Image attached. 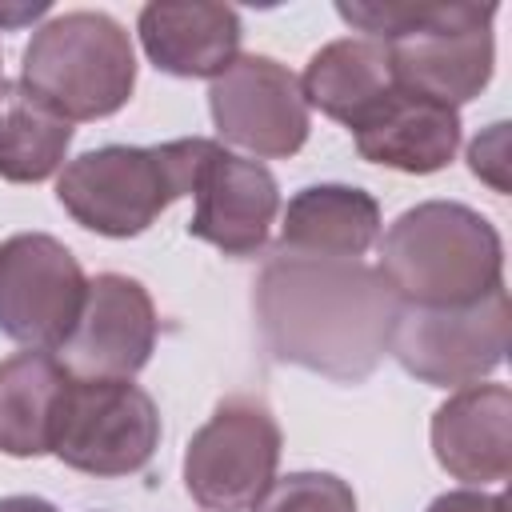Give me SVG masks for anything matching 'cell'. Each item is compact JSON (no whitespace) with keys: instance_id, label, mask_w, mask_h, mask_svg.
<instances>
[{"instance_id":"6da1fadb","label":"cell","mask_w":512,"mask_h":512,"mask_svg":"<svg viewBox=\"0 0 512 512\" xmlns=\"http://www.w3.org/2000/svg\"><path fill=\"white\" fill-rule=\"evenodd\" d=\"M400 300L360 260L276 252L252 284V312L268 352L284 364L360 384L388 352Z\"/></svg>"},{"instance_id":"7a4b0ae2","label":"cell","mask_w":512,"mask_h":512,"mask_svg":"<svg viewBox=\"0 0 512 512\" xmlns=\"http://www.w3.org/2000/svg\"><path fill=\"white\" fill-rule=\"evenodd\" d=\"M340 20L380 40L400 88L460 108L476 100L496 64V4L468 0H340Z\"/></svg>"},{"instance_id":"3957f363","label":"cell","mask_w":512,"mask_h":512,"mask_svg":"<svg viewBox=\"0 0 512 512\" xmlns=\"http://www.w3.org/2000/svg\"><path fill=\"white\" fill-rule=\"evenodd\" d=\"M376 272L400 304L460 308L504 284V240L484 212L424 200L384 228Z\"/></svg>"},{"instance_id":"277c9868","label":"cell","mask_w":512,"mask_h":512,"mask_svg":"<svg viewBox=\"0 0 512 512\" xmlns=\"http://www.w3.org/2000/svg\"><path fill=\"white\" fill-rule=\"evenodd\" d=\"M212 148L216 140L208 136L88 148L56 176V200L80 228L96 236H140L156 224L164 208L196 192Z\"/></svg>"},{"instance_id":"5b68a950","label":"cell","mask_w":512,"mask_h":512,"mask_svg":"<svg viewBox=\"0 0 512 512\" xmlns=\"http://www.w3.org/2000/svg\"><path fill=\"white\" fill-rule=\"evenodd\" d=\"M20 84L68 124L120 112L136 88V48L108 12L48 16L20 56Z\"/></svg>"},{"instance_id":"8992f818","label":"cell","mask_w":512,"mask_h":512,"mask_svg":"<svg viewBox=\"0 0 512 512\" xmlns=\"http://www.w3.org/2000/svg\"><path fill=\"white\" fill-rule=\"evenodd\" d=\"M508 288L460 308L400 304L388 328V356L432 388H468L492 376L508 356Z\"/></svg>"},{"instance_id":"52a82bcc","label":"cell","mask_w":512,"mask_h":512,"mask_svg":"<svg viewBox=\"0 0 512 512\" xmlns=\"http://www.w3.org/2000/svg\"><path fill=\"white\" fill-rule=\"evenodd\" d=\"M160 444L156 400L132 380H76L68 376L48 452L88 476H132Z\"/></svg>"},{"instance_id":"ba28073f","label":"cell","mask_w":512,"mask_h":512,"mask_svg":"<svg viewBox=\"0 0 512 512\" xmlns=\"http://www.w3.org/2000/svg\"><path fill=\"white\" fill-rule=\"evenodd\" d=\"M280 424L268 404L228 396L184 448V488L208 512H252L280 464Z\"/></svg>"},{"instance_id":"9c48e42d","label":"cell","mask_w":512,"mask_h":512,"mask_svg":"<svg viewBox=\"0 0 512 512\" xmlns=\"http://www.w3.org/2000/svg\"><path fill=\"white\" fill-rule=\"evenodd\" d=\"M88 276L72 248L48 232L0 240V332L32 352H56L84 308Z\"/></svg>"},{"instance_id":"30bf717a","label":"cell","mask_w":512,"mask_h":512,"mask_svg":"<svg viewBox=\"0 0 512 512\" xmlns=\"http://www.w3.org/2000/svg\"><path fill=\"white\" fill-rule=\"evenodd\" d=\"M208 112L216 136L232 148L252 152L256 160L296 156L312 128L300 76L260 52L236 56L208 84Z\"/></svg>"},{"instance_id":"8fae6325","label":"cell","mask_w":512,"mask_h":512,"mask_svg":"<svg viewBox=\"0 0 512 512\" xmlns=\"http://www.w3.org/2000/svg\"><path fill=\"white\" fill-rule=\"evenodd\" d=\"M156 332L148 288L124 272H100L88 280L80 320L56 348V360L76 380H132L152 360Z\"/></svg>"},{"instance_id":"7c38bea8","label":"cell","mask_w":512,"mask_h":512,"mask_svg":"<svg viewBox=\"0 0 512 512\" xmlns=\"http://www.w3.org/2000/svg\"><path fill=\"white\" fill-rule=\"evenodd\" d=\"M192 196L196 212L188 220V236L220 248L224 256H256L268 244L280 212V188L260 160H244L216 144Z\"/></svg>"},{"instance_id":"4fadbf2b","label":"cell","mask_w":512,"mask_h":512,"mask_svg":"<svg viewBox=\"0 0 512 512\" xmlns=\"http://www.w3.org/2000/svg\"><path fill=\"white\" fill-rule=\"evenodd\" d=\"M436 464L464 484H504L512 472V392L508 384L456 388L432 412Z\"/></svg>"},{"instance_id":"5bb4252c","label":"cell","mask_w":512,"mask_h":512,"mask_svg":"<svg viewBox=\"0 0 512 512\" xmlns=\"http://www.w3.org/2000/svg\"><path fill=\"white\" fill-rule=\"evenodd\" d=\"M144 56L180 80H216L240 56V12L208 0H152L136 16Z\"/></svg>"},{"instance_id":"9a60e30c","label":"cell","mask_w":512,"mask_h":512,"mask_svg":"<svg viewBox=\"0 0 512 512\" xmlns=\"http://www.w3.org/2000/svg\"><path fill=\"white\" fill-rule=\"evenodd\" d=\"M352 140L368 164L428 176L452 164L460 148V112L396 84L360 124H352Z\"/></svg>"},{"instance_id":"2e32d148","label":"cell","mask_w":512,"mask_h":512,"mask_svg":"<svg viewBox=\"0 0 512 512\" xmlns=\"http://www.w3.org/2000/svg\"><path fill=\"white\" fill-rule=\"evenodd\" d=\"M380 240V204L356 184H308L292 192L280 220V252L360 260Z\"/></svg>"},{"instance_id":"e0dca14e","label":"cell","mask_w":512,"mask_h":512,"mask_svg":"<svg viewBox=\"0 0 512 512\" xmlns=\"http://www.w3.org/2000/svg\"><path fill=\"white\" fill-rule=\"evenodd\" d=\"M396 88L388 48L368 36H344L312 52L300 92L308 108H320L336 124H360Z\"/></svg>"},{"instance_id":"ac0fdd59","label":"cell","mask_w":512,"mask_h":512,"mask_svg":"<svg viewBox=\"0 0 512 512\" xmlns=\"http://www.w3.org/2000/svg\"><path fill=\"white\" fill-rule=\"evenodd\" d=\"M68 384L56 352H16L0 360V452L28 460L44 456L52 440V416Z\"/></svg>"},{"instance_id":"d6986e66","label":"cell","mask_w":512,"mask_h":512,"mask_svg":"<svg viewBox=\"0 0 512 512\" xmlns=\"http://www.w3.org/2000/svg\"><path fill=\"white\" fill-rule=\"evenodd\" d=\"M72 148V124L56 116L20 80L0 76V180L40 184L60 172Z\"/></svg>"},{"instance_id":"ffe728a7","label":"cell","mask_w":512,"mask_h":512,"mask_svg":"<svg viewBox=\"0 0 512 512\" xmlns=\"http://www.w3.org/2000/svg\"><path fill=\"white\" fill-rule=\"evenodd\" d=\"M252 512H356V492L336 472H288L268 484Z\"/></svg>"},{"instance_id":"44dd1931","label":"cell","mask_w":512,"mask_h":512,"mask_svg":"<svg viewBox=\"0 0 512 512\" xmlns=\"http://www.w3.org/2000/svg\"><path fill=\"white\" fill-rule=\"evenodd\" d=\"M468 168L472 176H480L492 192H508V120L488 124L472 144H468Z\"/></svg>"},{"instance_id":"7402d4cb","label":"cell","mask_w":512,"mask_h":512,"mask_svg":"<svg viewBox=\"0 0 512 512\" xmlns=\"http://www.w3.org/2000/svg\"><path fill=\"white\" fill-rule=\"evenodd\" d=\"M424 512H504V496L480 488H456V492H440Z\"/></svg>"},{"instance_id":"603a6c76","label":"cell","mask_w":512,"mask_h":512,"mask_svg":"<svg viewBox=\"0 0 512 512\" xmlns=\"http://www.w3.org/2000/svg\"><path fill=\"white\" fill-rule=\"evenodd\" d=\"M0 512H60V508L52 500H44V496L20 492V496H0Z\"/></svg>"}]
</instances>
